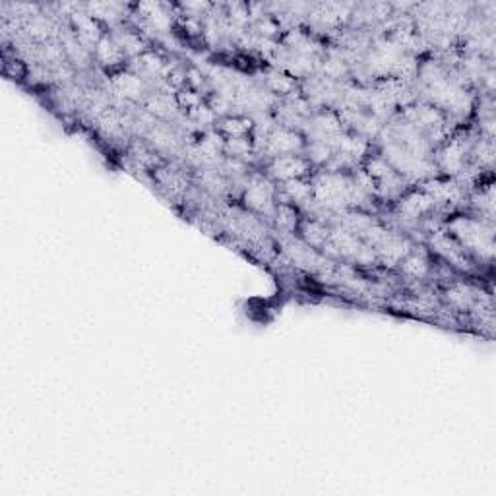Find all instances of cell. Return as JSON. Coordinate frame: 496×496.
Segmentation results:
<instances>
[{
  "instance_id": "obj_4",
  "label": "cell",
  "mask_w": 496,
  "mask_h": 496,
  "mask_svg": "<svg viewBox=\"0 0 496 496\" xmlns=\"http://www.w3.org/2000/svg\"><path fill=\"white\" fill-rule=\"evenodd\" d=\"M303 136L295 132L293 128L279 126L274 128L265 138V152L272 154V157H283V155H298L303 150Z\"/></svg>"
},
{
  "instance_id": "obj_19",
  "label": "cell",
  "mask_w": 496,
  "mask_h": 496,
  "mask_svg": "<svg viewBox=\"0 0 496 496\" xmlns=\"http://www.w3.org/2000/svg\"><path fill=\"white\" fill-rule=\"evenodd\" d=\"M477 161L481 165H493V159H495V147H493V140H481L477 145Z\"/></svg>"
},
{
  "instance_id": "obj_13",
  "label": "cell",
  "mask_w": 496,
  "mask_h": 496,
  "mask_svg": "<svg viewBox=\"0 0 496 496\" xmlns=\"http://www.w3.org/2000/svg\"><path fill=\"white\" fill-rule=\"evenodd\" d=\"M303 235H305V241L310 246H324L330 239V233L320 221H307L303 225Z\"/></svg>"
},
{
  "instance_id": "obj_6",
  "label": "cell",
  "mask_w": 496,
  "mask_h": 496,
  "mask_svg": "<svg viewBox=\"0 0 496 496\" xmlns=\"http://www.w3.org/2000/svg\"><path fill=\"white\" fill-rule=\"evenodd\" d=\"M469 154V145L463 138H453L446 143L438 154V167L448 175H458L465 167V159Z\"/></svg>"
},
{
  "instance_id": "obj_1",
  "label": "cell",
  "mask_w": 496,
  "mask_h": 496,
  "mask_svg": "<svg viewBox=\"0 0 496 496\" xmlns=\"http://www.w3.org/2000/svg\"><path fill=\"white\" fill-rule=\"evenodd\" d=\"M448 231L467 254H477L488 260L493 258L495 235L491 225L473 217H456L448 223Z\"/></svg>"
},
{
  "instance_id": "obj_17",
  "label": "cell",
  "mask_w": 496,
  "mask_h": 496,
  "mask_svg": "<svg viewBox=\"0 0 496 496\" xmlns=\"http://www.w3.org/2000/svg\"><path fill=\"white\" fill-rule=\"evenodd\" d=\"M225 152H227L229 157H233V159H243V157H246V155L252 152V142H250L248 136H244V138H227Z\"/></svg>"
},
{
  "instance_id": "obj_12",
  "label": "cell",
  "mask_w": 496,
  "mask_h": 496,
  "mask_svg": "<svg viewBox=\"0 0 496 496\" xmlns=\"http://www.w3.org/2000/svg\"><path fill=\"white\" fill-rule=\"evenodd\" d=\"M448 300L452 303L456 309H473L475 307V295L473 289L469 285H463V283H456L448 291Z\"/></svg>"
},
{
  "instance_id": "obj_20",
  "label": "cell",
  "mask_w": 496,
  "mask_h": 496,
  "mask_svg": "<svg viewBox=\"0 0 496 496\" xmlns=\"http://www.w3.org/2000/svg\"><path fill=\"white\" fill-rule=\"evenodd\" d=\"M177 103L180 105V107H185V109L194 110V109H198L200 105H202V97H200L196 91L187 89V91H180V93H178Z\"/></svg>"
},
{
  "instance_id": "obj_9",
  "label": "cell",
  "mask_w": 496,
  "mask_h": 496,
  "mask_svg": "<svg viewBox=\"0 0 496 496\" xmlns=\"http://www.w3.org/2000/svg\"><path fill=\"white\" fill-rule=\"evenodd\" d=\"M252 121L246 119V117H239V115L225 117L220 124L221 134L227 136V138H244V136H248V134L252 132Z\"/></svg>"
},
{
  "instance_id": "obj_18",
  "label": "cell",
  "mask_w": 496,
  "mask_h": 496,
  "mask_svg": "<svg viewBox=\"0 0 496 496\" xmlns=\"http://www.w3.org/2000/svg\"><path fill=\"white\" fill-rule=\"evenodd\" d=\"M268 86L277 95H291L293 88H295V82H293V78L285 76V74H274L268 80Z\"/></svg>"
},
{
  "instance_id": "obj_8",
  "label": "cell",
  "mask_w": 496,
  "mask_h": 496,
  "mask_svg": "<svg viewBox=\"0 0 496 496\" xmlns=\"http://www.w3.org/2000/svg\"><path fill=\"white\" fill-rule=\"evenodd\" d=\"M95 56L103 67H117L124 60V51L115 39L101 37L99 43L95 45Z\"/></svg>"
},
{
  "instance_id": "obj_5",
  "label": "cell",
  "mask_w": 496,
  "mask_h": 496,
  "mask_svg": "<svg viewBox=\"0 0 496 496\" xmlns=\"http://www.w3.org/2000/svg\"><path fill=\"white\" fill-rule=\"evenodd\" d=\"M310 163L300 157V155H283V157H274V161L270 163L268 171L270 177L277 178V180H295V178H303L309 173Z\"/></svg>"
},
{
  "instance_id": "obj_14",
  "label": "cell",
  "mask_w": 496,
  "mask_h": 496,
  "mask_svg": "<svg viewBox=\"0 0 496 496\" xmlns=\"http://www.w3.org/2000/svg\"><path fill=\"white\" fill-rule=\"evenodd\" d=\"M119 93L124 97H140L143 93V84L142 80L134 74H122L115 80Z\"/></svg>"
},
{
  "instance_id": "obj_2",
  "label": "cell",
  "mask_w": 496,
  "mask_h": 496,
  "mask_svg": "<svg viewBox=\"0 0 496 496\" xmlns=\"http://www.w3.org/2000/svg\"><path fill=\"white\" fill-rule=\"evenodd\" d=\"M430 246L446 264L460 268V270H473V262L469 260V254L463 250L452 235H446L444 231H432Z\"/></svg>"
},
{
  "instance_id": "obj_3",
  "label": "cell",
  "mask_w": 496,
  "mask_h": 496,
  "mask_svg": "<svg viewBox=\"0 0 496 496\" xmlns=\"http://www.w3.org/2000/svg\"><path fill=\"white\" fill-rule=\"evenodd\" d=\"M274 196H276V188L274 185L262 177H254L248 187L244 190V202L246 206L256 213H274L276 211V204H274Z\"/></svg>"
},
{
  "instance_id": "obj_16",
  "label": "cell",
  "mask_w": 496,
  "mask_h": 496,
  "mask_svg": "<svg viewBox=\"0 0 496 496\" xmlns=\"http://www.w3.org/2000/svg\"><path fill=\"white\" fill-rule=\"evenodd\" d=\"M147 109L152 110L154 115L161 117V119H167L175 113V103L171 101V97L167 95H161V93H155V95H150L147 97Z\"/></svg>"
},
{
  "instance_id": "obj_10",
  "label": "cell",
  "mask_w": 496,
  "mask_h": 496,
  "mask_svg": "<svg viewBox=\"0 0 496 496\" xmlns=\"http://www.w3.org/2000/svg\"><path fill=\"white\" fill-rule=\"evenodd\" d=\"M399 264H401V272L413 279H423L429 274V260L423 252L408 254Z\"/></svg>"
},
{
  "instance_id": "obj_11",
  "label": "cell",
  "mask_w": 496,
  "mask_h": 496,
  "mask_svg": "<svg viewBox=\"0 0 496 496\" xmlns=\"http://www.w3.org/2000/svg\"><path fill=\"white\" fill-rule=\"evenodd\" d=\"M283 194H285L287 202L303 204V202H309L310 196H312V187L309 182H305L303 178L287 180V182H283Z\"/></svg>"
},
{
  "instance_id": "obj_15",
  "label": "cell",
  "mask_w": 496,
  "mask_h": 496,
  "mask_svg": "<svg viewBox=\"0 0 496 496\" xmlns=\"http://www.w3.org/2000/svg\"><path fill=\"white\" fill-rule=\"evenodd\" d=\"M274 213H276V223L279 229L293 231L297 227V210L291 204H279V206H276Z\"/></svg>"
},
{
  "instance_id": "obj_7",
  "label": "cell",
  "mask_w": 496,
  "mask_h": 496,
  "mask_svg": "<svg viewBox=\"0 0 496 496\" xmlns=\"http://www.w3.org/2000/svg\"><path fill=\"white\" fill-rule=\"evenodd\" d=\"M432 208H434V202L425 190L423 192H409L408 196L399 200L397 213H399L401 220L415 221L421 220L423 215H427Z\"/></svg>"
}]
</instances>
